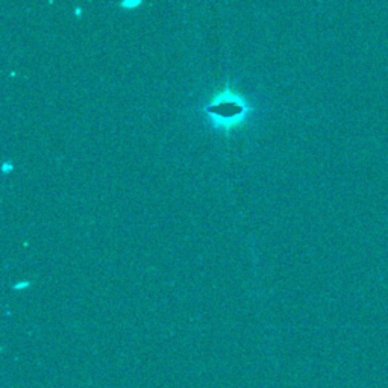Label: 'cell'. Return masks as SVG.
Wrapping results in <instances>:
<instances>
[{
    "mask_svg": "<svg viewBox=\"0 0 388 388\" xmlns=\"http://www.w3.org/2000/svg\"><path fill=\"white\" fill-rule=\"evenodd\" d=\"M205 112L209 115L211 125L229 135L234 129L248 122L252 108L248 100L240 96L237 91L226 87L213 96V99L205 107Z\"/></svg>",
    "mask_w": 388,
    "mask_h": 388,
    "instance_id": "obj_1",
    "label": "cell"
},
{
    "mask_svg": "<svg viewBox=\"0 0 388 388\" xmlns=\"http://www.w3.org/2000/svg\"><path fill=\"white\" fill-rule=\"evenodd\" d=\"M29 287H31V282L25 280V282H19V284H16L14 290H25V288H29Z\"/></svg>",
    "mask_w": 388,
    "mask_h": 388,
    "instance_id": "obj_3",
    "label": "cell"
},
{
    "mask_svg": "<svg viewBox=\"0 0 388 388\" xmlns=\"http://www.w3.org/2000/svg\"><path fill=\"white\" fill-rule=\"evenodd\" d=\"M14 169V166H13V164H9V162H4V166H2V170H4V173L6 174V173H9L11 170H13Z\"/></svg>",
    "mask_w": 388,
    "mask_h": 388,
    "instance_id": "obj_4",
    "label": "cell"
},
{
    "mask_svg": "<svg viewBox=\"0 0 388 388\" xmlns=\"http://www.w3.org/2000/svg\"><path fill=\"white\" fill-rule=\"evenodd\" d=\"M140 5H141V0H123V2L120 4V6L125 9H135Z\"/></svg>",
    "mask_w": 388,
    "mask_h": 388,
    "instance_id": "obj_2",
    "label": "cell"
}]
</instances>
